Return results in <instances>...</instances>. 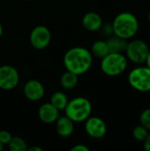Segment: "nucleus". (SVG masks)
I'll return each instance as SVG.
<instances>
[{"label":"nucleus","mask_w":150,"mask_h":151,"mask_svg":"<svg viewBox=\"0 0 150 151\" xmlns=\"http://www.w3.org/2000/svg\"><path fill=\"white\" fill-rule=\"evenodd\" d=\"M93 56L90 50L83 47H73L64 56V65L67 71L78 76L86 73L92 66Z\"/></svg>","instance_id":"obj_1"},{"label":"nucleus","mask_w":150,"mask_h":151,"mask_svg":"<svg viewBox=\"0 0 150 151\" xmlns=\"http://www.w3.org/2000/svg\"><path fill=\"white\" fill-rule=\"evenodd\" d=\"M113 35L129 40L133 38L139 31V20L132 12H123L118 13L111 23Z\"/></svg>","instance_id":"obj_2"},{"label":"nucleus","mask_w":150,"mask_h":151,"mask_svg":"<svg viewBox=\"0 0 150 151\" xmlns=\"http://www.w3.org/2000/svg\"><path fill=\"white\" fill-rule=\"evenodd\" d=\"M65 116L72 119L74 123L84 122L88 118L91 116L92 104L88 99L83 96L74 97L72 100H68V103L65 108Z\"/></svg>","instance_id":"obj_3"},{"label":"nucleus","mask_w":150,"mask_h":151,"mask_svg":"<svg viewBox=\"0 0 150 151\" xmlns=\"http://www.w3.org/2000/svg\"><path fill=\"white\" fill-rule=\"evenodd\" d=\"M128 59L123 53L109 52L101 59L102 72L110 77H116L122 74L127 68Z\"/></svg>","instance_id":"obj_4"},{"label":"nucleus","mask_w":150,"mask_h":151,"mask_svg":"<svg viewBox=\"0 0 150 151\" xmlns=\"http://www.w3.org/2000/svg\"><path fill=\"white\" fill-rule=\"evenodd\" d=\"M128 83L139 92L150 91V68L146 66H138L133 68L128 74Z\"/></svg>","instance_id":"obj_5"},{"label":"nucleus","mask_w":150,"mask_h":151,"mask_svg":"<svg viewBox=\"0 0 150 151\" xmlns=\"http://www.w3.org/2000/svg\"><path fill=\"white\" fill-rule=\"evenodd\" d=\"M149 45L141 39H133L128 42L126 49V57L131 62L136 65L145 63L149 52Z\"/></svg>","instance_id":"obj_6"},{"label":"nucleus","mask_w":150,"mask_h":151,"mask_svg":"<svg viewBox=\"0 0 150 151\" xmlns=\"http://www.w3.org/2000/svg\"><path fill=\"white\" fill-rule=\"evenodd\" d=\"M19 82V74L11 65L0 66V89L9 91L14 89Z\"/></svg>","instance_id":"obj_7"},{"label":"nucleus","mask_w":150,"mask_h":151,"mask_svg":"<svg viewBox=\"0 0 150 151\" xmlns=\"http://www.w3.org/2000/svg\"><path fill=\"white\" fill-rule=\"evenodd\" d=\"M29 41L36 50H44L47 48L51 41V33L50 29L42 25L36 26L34 27L29 35Z\"/></svg>","instance_id":"obj_8"},{"label":"nucleus","mask_w":150,"mask_h":151,"mask_svg":"<svg viewBox=\"0 0 150 151\" xmlns=\"http://www.w3.org/2000/svg\"><path fill=\"white\" fill-rule=\"evenodd\" d=\"M85 131L93 139H101L107 133V126L103 119L99 117L90 116L85 121Z\"/></svg>","instance_id":"obj_9"},{"label":"nucleus","mask_w":150,"mask_h":151,"mask_svg":"<svg viewBox=\"0 0 150 151\" xmlns=\"http://www.w3.org/2000/svg\"><path fill=\"white\" fill-rule=\"evenodd\" d=\"M23 93L27 99L32 102H36L44 96L45 89L41 81L37 80H29L23 87Z\"/></svg>","instance_id":"obj_10"},{"label":"nucleus","mask_w":150,"mask_h":151,"mask_svg":"<svg viewBox=\"0 0 150 151\" xmlns=\"http://www.w3.org/2000/svg\"><path fill=\"white\" fill-rule=\"evenodd\" d=\"M38 116L42 122L45 124H52L59 118V111L50 103H45L40 106Z\"/></svg>","instance_id":"obj_11"},{"label":"nucleus","mask_w":150,"mask_h":151,"mask_svg":"<svg viewBox=\"0 0 150 151\" xmlns=\"http://www.w3.org/2000/svg\"><path fill=\"white\" fill-rule=\"evenodd\" d=\"M83 27L89 32H95L101 29L103 22L102 17L94 12H89L86 13L81 20Z\"/></svg>","instance_id":"obj_12"},{"label":"nucleus","mask_w":150,"mask_h":151,"mask_svg":"<svg viewBox=\"0 0 150 151\" xmlns=\"http://www.w3.org/2000/svg\"><path fill=\"white\" fill-rule=\"evenodd\" d=\"M56 123V131L61 137H69L72 134L74 130V122L68 117H59Z\"/></svg>","instance_id":"obj_13"},{"label":"nucleus","mask_w":150,"mask_h":151,"mask_svg":"<svg viewBox=\"0 0 150 151\" xmlns=\"http://www.w3.org/2000/svg\"><path fill=\"white\" fill-rule=\"evenodd\" d=\"M109 52H113V53H123L126 51L128 40L120 38L118 36L113 35L109 37L106 40Z\"/></svg>","instance_id":"obj_14"},{"label":"nucleus","mask_w":150,"mask_h":151,"mask_svg":"<svg viewBox=\"0 0 150 151\" xmlns=\"http://www.w3.org/2000/svg\"><path fill=\"white\" fill-rule=\"evenodd\" d=\"M78 84V75L67 71L65 72L60 77V85L65 89H72Z\"/></svg>","instance_id":"obj_15"},{"label":"nucleus","mask_w":150,"mask_h":151,"mask_svg":"<svg viewBox=\"0 0 150 151\" xmlns=\"http://www.w3.org/2000/svg\"><path fill=\"white\" fill-rule=\"evenodd\" d=\"M90 52L92 56L102 59L103 57H105L109 53V49H108L106 41H103V40L95 41L91 46Z\"/></svg>","instance_id":"obj_16"},{"label":"nucleus","mask_w":150,"mask_h":151,"mask_svg":"<svg viewBox=\"0 0 150 151\" xmlns=\"http://www.w3.org/2000/svg\"><path fill=\"white\" fill-rule=\"evenodd\" d=\"M50 103L54 105L59 111H64L67 103H68V98L65 96L64 92L61 91H56L54 92L51 96H50Z\"/></svg>","instance_id":"obj_17"},{"label":"nucleus","mask_w":150,"mask_h":151,"mask_svg":"<svg viewBox=\"0 0 150 151\" xmlns=\"http://www.w3.org/2000/svg\"><path fill=\"white\" fill-rule=\"evenodd\" d=\"M8 146L11 151H27L28 149L26 141L19 136H12Z\"/></svg>","instance_id":"obj_18"},{"label":"nucleus","mask_w":150,"mask_h":151,"mask_svg":"<svg viewBox=\"0 0 150 151\" xmlns=\"http://www.w3.org/2000/svg\"><path fill=\"white\" fill-rule=\"evenodd\" d=\"M148 134H149V130L141 125L135 127L133 130V136L138 142H144Z\"/></svg>","instance_id":"obj_19"},{"label":"nucleus","mask_w":150,"mask_h":151,"mask_svg":"<svg viewBox=\"0 0 150 151\" xmlns=\"http://www.w3.org/2000/svg\"><path fill=\"white\" fill-rule=\"evenodd\" d=\"M141 125L146 127L149 131L150 130V108L145 109L140 116Z\"/></svg>","instance_id":"obj_20"},{"label":"nucleus","mask_w":150,"mask_h":151,"mask_svg":"<svg viewBox=\"0 0 150 151\" xmlns=\"http://www.w3.org/2000/svg\"><path fill=\"white\" fill-rule=\"evenodd\" d=\"M11 134L6 131V130H1L0 131V142L4 144V145H6L9 143V142L11 141Z\"/></svg>","instance_id":"obj_21"},{"label":"nucleus","mask_w":150,"mask_h":151,"mask_svg":"<svg viewBox=\"0 0 150 151\" xmlns=\"http://www.w3.org/2000/svg\"><path fill=\"white\" fill-rule=\"evenodd\" d=\"M101 29L103 30V33L104 35H113V29H112V25L111 23H108L106 25H103L102 26Z\"/></svg>","instance_id":"obj_22"},{"label":"nucleus","mask_w":150,"mask_h":151,"mask_svg":"<svg viewBox=\"0 0 150 151\" xmlns=\"http://www.w3.org/2000/svg\"><path fill=\"white\" fill-rule=\"evenodd\" d=\"M71 151H89V149L84 144H76L71 148Z\"/></svg>","instance_id":"obj_23"},{"label":"nucleus","mask_w":150,"mask_h":151,"mask_svg":"<svg viewBox=\"0 0 150 151\" xmlns=\"http://www.w3.org/2000/svg\"><path fill=\"white\" fill-rule=\"evenodd\" d=\"M144 150L146 151H150V133H149L147 138L144 140Z\"/></svg>","instance_id":"obj_24"},{"label":"nucleus","mask_w":150,"mask_h":151,"mask_svg":"<svg viewBox=\"0 0 150 151\" xmlns=\"http://www.w3.org/2000/svg\"><path fill=\"white\" fill-rule=\"evenodd\" d=\"M27 150H29V151H43V150H42V148H39V147H35V146H34V147L28 148V149H27Z\"/></svg>","instance_id":"obj_25"},{"label":"nucleus","mask_w":150,"mask_h":151,"mask_svg":"<svg viewBox=\"0 0 150 151\" xmlns=\"http://www.w3.org/2000/svg\"><path fill=\"white\" fill-rule=\"evenodd\" d=\"M145 63H146V65H147L149 68H150V50L149 52V54H148V57H147V58H146Z\"/></svg>","instance_id":"obj_26"},{"label":"nucleus","mask_w":150,"mask_h":151,"mask_svg":"<svg viewBox=\"0 0 150 151\" xmlns=\"http://www.w3.org/2000/svg\"><path fill=\"white\" fill-rule=\"evenodd\" d=\"M3 35V27H2V24L0 23V38Z\"/></svg>","instance_id":"obj_27"},{"label":"nucleus","mask_w":150,"mask_h":151,"mask_svg":"<svg viewBox=\"0 0 150 151\" xmlns=\"http://www.w3.org/2000/svg\"><path fill=\"white\" fill-rule=\"evenodd\" d=\"M3 146H4V144H3V143H2V142H0V151L3 150Z\"/></svg>","instance_id":"obj_28"},{"label":"nucleus","mask_w":150,"mask_h":151,"mask_svg":"<svg viewBox=\"0 0 150 151\" xmlns=\"http://www.w3.org/2000/svg\"><path fill=\"white\" fill-rule=\"evenodd\" d=\"M148 20H149V22L150 23V12H149V14H148Z\"/></svg>","instance_id":"obj_29"},{"label":"nucleus","mask_w":150,"mask_h":151,"mask_svg":"<svg viewBox=\"0 0 150 151\" xmlns=\"http://www.w3.org/2000/svg\"><path fill=\"white\" fill-rule=\"evenodd\" d=\"M27 1H31V0H27Z\"/></svg>","instance_id":"obj_30"}]
</instances>
